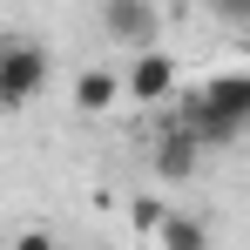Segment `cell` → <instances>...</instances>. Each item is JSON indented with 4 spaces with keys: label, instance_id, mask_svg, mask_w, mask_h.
Returning <instances> with one entry per match:
<instances>
[{
    "label": "cell",
    "instance_id": "obj_6",
    "mask_svg": "<svg viewBox=\"0 0 250 250\" xmlns=\"http://www.w3.org/2000/svg\"><path fill=\"white\" fill-rule=\"evenodd\" d=\"M122 95H128V75H115V68H82L75 75V108L82 115H108Z\"/></svg>",
    "mask_w": 250,
    "mask_h": 250
},
{
    "label": "cell",
    "instance_id": "obj_9",
    "mask_svg": "<svg viewBox=\"0 0 250 250\" xmlns=\"http://www.w3.org/2000/svg\"><path fill=\"white\" fill-rule=\"evenodd\" d=\"M209 14L230 21V27H250V0H209Z\"/></svg>",
    "mask_w": 250,
    "mask_h": 250
},
{
    "label": "cell",
    "instance_id": "obj_2",
    "mask_svg": "<svg viewBox=\"0 0 250 250\" xmlns=\"http://www.w3.org/2000/svg\"><path fill=\"white\" fill-rule=\"evenodd\" d=\"M41 88H47V54L34 41H7V54H0V108H27Z\"/></svg>",
    "mask_w": 250,
    "mask_h": 250
},
{
    "label": "cell",
    "instance_id": "obj_1",
    "mask_svg": "<svg viewBox=\"0 0 250 250\" xmlns=\"http://www.w3.org/2000/svg\"><path fill=\"white\" fill-rule=\"evenodd\" d=\"M196 135H203L209 149H223V142H237L250 128V68H223V75H209L196 95H189V108H183Z\"/></svg>",
    "mask_w": 250,
    "mask_h": 250
},
{
    "label": "cell",
    "instance_id": "obj_3",
    "mask_svg": "<svg viewBox=\"0 0 250 250\" xmlns=\"http://www.w3.org/2000/svg\"><path fill=\"white\" fill-rule=\"evenodd\" d=\"M102 34L122 41V47H156L163 7H156V0H102Z\"/></svg>",
    "mask_w": 250,
    "mask_h": 250
},
{
    "label": "cell",
    "instance_id": "obj_5",
    "mask_svg": "<svg viewBox=\"0 0 250 250\" xmlns=\"http://www.w3.org/2000/svg\"><path fill=\"white\" fill-rule=\"evenodd\" d=\"M176 82H183V68L169 61L163 47H135V68H128V95H135L142 108H163V102H176Z\"/></svg>",
    "mask_w": 250,
    "mask_h": 250
},
{
    "label": "cell",
    "instance_id": "obj_7",
    "mask_svg": "<svg viewBox=\"0 0 250 250\" xmlns=\"http://www.w3.org/2000/svg\"><path fill=\"white\" fill-rule=\"evenodd\" d=\"M156 244H163V250H203V244H209V230L169 209V223H163V237H156Z\"/></svg>",
    "mask_w": 250,
    "mask_h": 250
},
{
    "label": "cell",
    "instance_id": "obj_4",
    "mask_svg": "<svg viewBox=\"0 0 250 250\" xmlns=\"http://www.w3.org/2000/svg\"><path fill=\"white\" fill-rule=\"evenodd\" d=\"M203 135H196V122H189V115H183V122H169L163 135H156V176H163V183H189V176H196V163H203Z\"/></svg>",
    "mask_w": 250,
    "mask_h": 250
},
{
    "label": "cell",
    "instance_id": "obj_8",
    "mask_svg": "<svg viewBox=\"0 0 250 250\" xmlns=\"http://www.w3.org/2000/svg\"><path fill=\"white\" fill-rule=\"evenodd\" d=\"M128 223H135L142 237H163V223H169V203H156V196H135V209H128Z\"/></svg>",
    "mask_w": 250,
    "mask_h": 250
}]
</instances>
